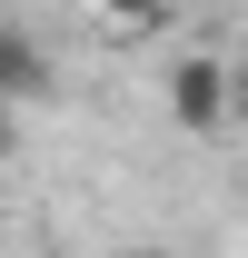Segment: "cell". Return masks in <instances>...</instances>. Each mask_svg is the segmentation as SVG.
Wrapping results in <instances>:
<instances>
[{
	"mask_svg": "<svg viewBox=\"0 0 248 258\" xmlns=\"http://www.w3.org/2000/svg\"><path fill=\"white\" fill-rule=\"evenodd\" d=\"M169 129L179 139H228V60L218 50H179L169 60Z\"/></svg>",
	"mask_w": 248,
	"mask_h": 258,
	"instance_id": "obj_1",
	"label": "cell"
},
{
	"mask_svg": "<svg viewBox=\"0 0 248 258\" xmlns=\"http://www.w3.org/2000/svg\"><path fill=\"white\" fill-rule=\"evenodd\" d=\"M50 90H60V60H50L20 20H0V109L20 119V109H30V99H50Z\"/></svg>",
	"mask_w": 248,
	"mask_h": 258,
	"instance_id": "obj_2",
	"label": "cell"
},
{
	"mask_svg": "<svg viewBox=\"0 0 248 258\" xmlns=\"http://www.w3.org/2000/svg\"><path fill=\"white\" fill-rule=\"evenodd\" d=\"M228 139H248V60H228Z\"/></svg>",
	"mask_w": 248,
	"mask_h": 258,
	"instance_id": "obj_3",
	"label": "cell"
},
{
	"mask_svg": "<svg viewBox=\"0 0 248 258\" xmlns=\"http://www.w3.org/2000/svg\"><path fill=\"white\" fill-rule=\"evenodd\" d=\"M109 20H159V10H179V0H99Z\"/></svg>",
	"mask_w": 248,
	"mask_h": 258,
	"instance_id": "obj_4",
	"label": "cell"
},
{
	"mask_svg": "<svg viewBox=\"0 0 248 258\" xmlns=\"http://www.w3.org/2000/svg\"><path fill=\"white\" fill-rule=\"evenodd\" d=\"M0 169H10V109H0Z\"/></svg>",
	"mask_w": 248,
	"mask_h": 258,
	"instance_id": "obj_5",
	"label": "cell"
},
{
	"mask_svg": "<svg viewBox=\"0 0 248 258\" xmlns=\"http://www.w3.org/2000/svg\"><path fill=\"white\" fill-rule=\"evenodd\" d=\"M0 209H10V169H0Z\"/></svg>",
	"mask_w": 248,
	"mask_h": 258,
	"instance_id": "obj_6",
	"label": "cell"
}]
</instances>
